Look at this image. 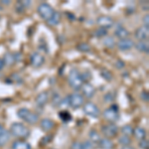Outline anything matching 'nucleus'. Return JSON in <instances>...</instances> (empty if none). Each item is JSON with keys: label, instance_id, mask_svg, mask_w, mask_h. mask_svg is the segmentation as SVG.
<instances>
[{"label": "nucleus", "instance_id": "1", "mask_svg": "<svg viewBox=\"0 0 149 149\" xmlns=\"http://www.w3.org/2000/svg\"><path fill=\"white\" fill-rule=\"evenodd\" d=\"M10 133L17 138H27L30 135V129L21 122H14L10 127Z\"/></svg>", "mask_w": 149, "mask_h": 149}, {"label": "nucleus", "instance_id": "2", "mask_svg": "<svg viewBox=\"0 0 149 149\" xmlns=\"http://www.w3.org/2000/svg\"><path fill=\"white\" fill-rule=\"evenodd\" d=\"M17 115L18 117L25 120L29 124H36L39 121V115L36 112L29 110L28 109H25V107H22V109H19L17 111Z\"/></svg>", "mask_w": 149, "mask_h": 149}, {"label": "nucleus", "instance_id": "3", "mask_svg": "<svg viewBox=\"0 0 149 149\" xmlns=\"http://www.w3.org/2000/svg\"><path fill=\"white\" fill-rule=\"evenodd\" d=\"M69 85L72 88H74V91L81 90V86L84 84V80L81 78V74L79 73L77 70H72L69 74Z\"/></svg>", "mask_w": 149, "mask_h": 149}, {"label": "nucleus", "instance_id": "4", "mask_svg": "<svg viewBox=\"0 0 149 149\" xmlns=\"http://www.w3.org/2000/svg\"><path fill=\"white\" fill-rule=\"evenodd\" d=\"M102 116L109 123H113L116 120H118L119 113H118V107H117V105H112V107L107 109L102 112Z\"/></svg>", "mask_w": 149, "mask_h": 149}, {"label": "nucleus", "instance_id": "5", "mask_svg": "<svg viewBox=\"0 0 149 149\" xmlns=\"http://www.w3.org/2000/svg\"><path fill=\"white\" fill-rule=\"evenodd\" d=\"M37 11L41 17L46 21L49 20V19L53 16V14L55 13L53 7L48 3H41L40 5L38 6Z\"/></svg>", "mask_w": 149, "mask_h": 149}, {"label": "nucleus", "instance_id": "6", "mask_svg": "<svg viewBox=\"0 0 149 149\" xmlns=\"http://www.w3.org/2000/svg\"><path fill=\"white\" fill-rule=\"evenodd\" d=\"M69 105L74 109H80L81 105H84L85 103V97L84 95H81V93H72L69 97Z\"/></svg>", "mask_w": 149, "mask_h": 149}, {"label": "nucleus", "instance_id": "7", "mask_svg": "<svg viewBox=\"0 0 149 149\" xmlns=\"http://www.w3.org/2000/svg\"><path fill=\"white\" fill-rule=\"evenodd\" d=\"M118 127L114 123H109L102 126V132L105 136V138H111L117 135L118 133Z\"/></svg>", "mask_w": 149, "mask_h": 149}, {"label": "nucleus", "instance_id": "8", "mask_svg": "<svg viewBox=\"0 0 149 149\" xmlns=\"http://www.w3.org/2000/svg\"><path fill=\"white\" fill-rule=\"evenodd\" d=\"M83 109L85 114L91 117H98L100 114V109L93 102H86L83 105Z\"/></svg>", "mask_w": 149, "mask_h": 149}, {"label": "nucleus", "instance_id": "9", "mask_svg": "<svg viewBox=\"0 0 149 149\" xmlns=\"http://www.w3.org/2000/svg\"><path fill=\"white\" fill-rule=\"evenodd\" d=\"M30 62L34 68H40L45 63V57L39 52H34L31 54Z\"/></svg>", "mask_w": 149, "mask_h": 149}, {"label": "nucleus", "instance_id": "10", "mask_svg": "<svg viewBox=\"0 0 149 149\" xmlns=\"http://www.w3.org/2000/svg\"><path fill=\"white\" fill-rule=\"evenodd\" d=\"M97 23L100 28H103L107 30V29H109L113 26L114 21L109 16H100V17L97 18Z\"/></svg>", "mask_w": 149, "mask_h": 149}, {"label": "nucleus", "instance_id": "11", "mask_svg": "<svg viewBox=\"0 0 149 149\" xmlns=\"http://www.w3.org/2000/svg\"><path fill=\"white\" fill-rule=\"evenodd\" d=\"M134 45L135 44H134L133 40L126 38V39L119 40L118 42H117L116 46L119 50H120V51H128V50H130L134 47Z\"/></svg>", "mask_w": 149, "mask_h": 149}, {"label": "nucleus", "instance_id": "12", "mask_svg": "<svg viewBox=\"0 0 149 149\" xmlns=\"http://www.w3.org/2000/svg\"><path fill=\"white\" fill-rule=\"evenodd\" d=\"M83 95L88 98H92L95 93V88L93 85H91L90 83H84L83 86L81 88Z\"/></svg>", "mask_w": 149, "mask_h": 149}, {"label": "nucleus", "instance_id": "13", "mask_svg": "<svg viewBox=\"0 0 149 149\" xmlns=\"http://www.w3.org/2000/svg\"><path fill=\"white\" fill-rule=\"evenodd\" d=\"M134 36L139 41H147L149 37V29L144 27V26H141L135 31Z\"/></svg>", "mask_w": 149, "mask_h": 149}, {"label": "nucleus", "instance_id": "14", "mask_svg": "<svg viewBox=\"0 0 149 149\" xmlns=\"http://www.w3.org/2000/svg\"><path fill=\"white\" fill-rule=\"evenodd\" d=\"M10 139V132L6 130L2 124H0V147L6 145Z\"/></svg>", "mask_w": 149, "mask_h": 149}, {"label": "nucleus", "instance_id": "15", "mask_svg": "<svg viewBox=\"0 0 149 149\" xmlns=\"http://www.w3.org/2000/svg\"><path fill=\"white\" fill-rule=\"evenodd\" d=\"M49 100V93L48 92H42L36 97V103L38 107H44Z\"/></svg>", "mask_w": 149, "mask_h": 149}, {"label": "nucleus", "instance_id": "16", "mask_svg": "<svg viewBox=\"0 0 149 149\" xmlns=\"http://www.w3.org/2000/svg\"><path fill=\"white\" fill-rule=\"evenodd\" d=\"M40 126L42 128L43 131L45 132H48L50 130H52L55 126V122L50 118H44L41 120V123H40Z\"/></svg>", "mask_w": 149, "mask_h": 149}, {"label": "nucleus", "instance_id": "17", "mask_svg": "<svg viewBox=\"0 0 149 149\" xmlns=\"http://www.w3.org/2000/svg\"><path fill=\"white\" fill-rule=\"evenodd\" d=\"M12 149H31V145L27 141L18 139L12 143Z\"/></svg>", "mask_w": 149, "mask_h": 149}, {"label": "nucleus", "instance_id": "18", "mask_svg": "<svg viewBox=\"0 0 149 149\" xmlns=\"http://www.w3.org/2000/svg\"><path fill=\"white\" fill-rule=\"evenodd\" d=\"M115 36L116 37H118L119 39L122 40V39H126V38H128L129 36V31L125 29L124 27H119L117 28L116 30H115Z\"/></svg>", "mask_w": 149, "mask_h": 149}, {"label": "nucleus", "instance_id": "19", "mask_svg": "<svg viewBox=\"0 0 149 149\" xmlns=\"http://www.w3.org/2000/svg\"><path fill=\"white\" fill-rule=\"evenodd\" d=\"M102 44H103V46L109 48V49H112V48L115 47L116 43H115V40L113 37H111V36H105L102 40Z\"/></svg>", "mask_w": 149, "mask_h": 149}, {"label": "nucleus", "instance_id": "20", "mask_svg": "<svg viewBox=\"0 0 149 149\" xmlns=\"http://www.w3.org/2000/svg\"><path fill=\"white\" fill-rule=\"evenodd\" d=\"M133 135L138 140H142L146 137V131L142 127H136L135 129H133Z\"/></svg>", "mask_w": 149, "mask_h": 149}, {"label": "nucleus", "instance_id": "21", "mask_svg": "<svg viewBox=\"0 0 149 149\" xmlns=\"http://www.w3.org/2000/svg\"><path fill=\"white\" fill-rule=\"evenodd\" d=\"M100 146L102 149H112L113 148V142L109 138H102L100 140Z\"/></svg>", "mask_w": 149, "mask_h": 149}, {"label": "nucleus", "instance_id": "22", "mask_svg": "<svg viewBox=\"0 0 149 149\" xmlns=\"http://www.w3.org/2000/svg\"><path fill=\"white\" fill-rule=\"evenodd\" d=\"M136 47V49L138 51L142 52V53H148L149 51V45L147 41H139L136 45H134Z\"/></svg>", "mask_w": 149, "mask_h": 149}, {"label": "nucleus", "instance_id": "23", "mask_svg": "<svg viewBox=\"0 0 149 149\" xmlns=\"http://www.w3.org/2000/svg\"><path fill=\"white\" fill-rule=\"evenodd\" d=\"M2 61H3L4 65H6V66H8V67L13 66L14 63H15V59H14L13 54H11V53H6V54L4 55Z\"/></svg>", "mask_w": 149, "mask_h": 149}, {"label": "nucleus", "instance_id": "24", "mask_svg": "<svg viewBox=\"0 0 149 149\" xmlns=\"http://www.w3.org/2000/svg\"><path fill=\"white\" fill-rule=\"evenodd\" d=\"M60 21H61V14H60L59 12H55L52 17L50 18L47 22L51 26H56L60 23Z\"/></svg>", "mask_w": 149, "mask_h": 149}, {"label": "nucleus", "instance_id": "25", "mask_svg": "<svg viewBox=\"0 0 149 149\" xmlns=\"http://www.w3.org/2000/svg\"><path fill=\"white\" fill-rule=\"evenodd\" d=\"M88 136H90V140L93 143L100 142V140L102 139L100 133H98L97 130H95V129H93V130H91L90 132H88Z\"/></svg>", "mask_w": 149, "mask_h": 149}, {"label": "nucleus", "instance_id": "26", "mask_svg": "<svg viewBox=\"0 0 149 149\" xmlns=\"http://www.w3.org/2000/svg\"><path fill=\"white\" fill-rule=\"evenodd\" d=\"M121 132L123 133V135H126V136L133 135V128H132L131 125L126 124V125L121 127Z\"/></svg>", "mask_w": 149, "mask_h": 149}, {"label": "nucleus", "instance_id": "27", "mask_svg": "<svg viewBox=\"0 0 149 149\" xmlns=\"http://www.w3.org/2000/svg\"><path fill=\"white\" fill-rule=\"evenodd\" d=\"M118 143L122 146H128L131 143V139L129 136L126 135H122L118 138Z\"/></svg>", "mask_w": 149, "mask_h": 149}, {"label": "nucleus", "instance_id": "28", "mask_svg": "<svg viewBox=\"0 0 149 149\" xmlns=\"http://www.w3.org/2000/svg\"><path fill=\"white\" fill-rule=\"evenodd\" d=\"M59 116H60V118H61L64 122L70 121V120L72 119V115L70 114V112H69V111H67V110H63V111L60 112V113H59Z\"/></svg>", "mask_w": 149, "mask_h": 149}, {"label": "nucleus", "instance_id": "29", "mask_svg": "<svg viewBox=\"0 0 149 149\" xmlns=\"http://www.w3.org/2000/svg\"><path fill=\"white\" fill-rule=\"evenodd\" d=\"M107 34V31L103 28H97V30L95 31V35L97 36V38H100V37H105Z\"/></svg>", "mask_w": 149, "mask_h": 149}, {"label": "nucleus", "instance_id": "30", "mask_svg": "<svg viewBox=\"0 0 149 149\" xmlns=\"http://www.w3.org/2000/svg\"><path fill=\"white\" fill-rule=\"evenodd\" d=\"M77 49L81 52H90L91 51V47L90 45L86 44V43H81V44H79L77 46Z\"/></svg>", "mask_w": 149, "mask_h": 149}, {"label": "nucleus", "instance_id": "31", "mask_svg": "<svg viewBox=\"0 0 149 149\" xmlns=\"http://www.w3.org/2000/svg\"><path fill=\"white\" fill-rule=\"evenodd\" d=\"M95 143L92 142L91 140H86L85 142H83V149H95Z\"/></svg>", "mask_w": 149, "mask_h": 149}, {"label": "nucleus", "instance_id": "32", "mask_svg": "<svg viewBox=\"0 0 149 149\" xmlns=\"http://www.w3.org/2000/svg\"><path fill=\"white\" fill-rule=\"evenodd\" d=\"M61 102H62V98L59 95H55L54 97H53V103H54L55 107L61 105Z\"/></svg>", "mask_w": 149, "mask_h": 149}, {"label": "nucleus", "instance_id": "33", "mask_svg": "<svg viewBox=\"0 0 149 149\" xmlns=\"http://www.w3.org/2000/svg\"><path fill=\"white\" fill-rule=\"evenodd\" d=\"M102 78L105 79L107 81H110V80H111V78H112L111 73H109V71H104V70L102 72Z\"/></svg>", "mask_w": 149, "mask_h": 149}, {"label": "nucleus", "instance_id": "34", "mask_svg": "<svg viewBox=\"0 0 149 149\" xmlns=\"http://www.w3.org/2000/svg\"><path fill=\"white\" fill-rule=\"evenodd\" d=\"M71 149H83V143L80 141H74L71 146Z\"/></svg>", "mask_w": 149, "mask_h": 149}, {"label": "nucleus", "instance_id": "35", "mask_svg": "<svg viewBox=\"0 0 149 149\" xmlns=\"http://www.w3.org/2000/svg\"><path fill=\"white\" fill-rule=\"evenodd\" d=\"M113 93L111 92L110 93H107V95H104V97H103V100H104V102H111V100H113Z\"/></svg>", "mask_w": 149, "mask_h": 149}, {"label": "nucleus", "instance_id": "36", "mask_svg": "<svg viewBox=\"0 0 149 149\" xmlns=\"http://www.w3.org/2000/svg\"><path fill=\"white\" fill-rule=\"evenodd\" d=\"M139 146H140L142 149H148V140L147 139H142V140H140V142H139Z\"/></svg>", "mask_w": 149, "mask_h": 149}, {"label": "nucleus", "instance_id": "37", "mask_svg": "<svg viewBox=\"0 0 149 149\" xmlns=\"http://www.w3.org/2000/svg\"><path fill=\"white\" fill-rule=\"evenodd\" d=\"M141 98H142L144 102H148V100H149V97H148V93H147V92H145V91H143V92L141 93Z\"/></svg>", "mask_w": 149, "mask_h": 149}, {"label": "nucleus", "instance_id": "38", "mask_svg": "<svg viewBox=\"0 0 149 149\" xmlns=\"http://www.w3.org/2000/svg\"><path fill=\"white\" fill-rule=\"evenodd\" d=\"M143 23H144V27H146V28H148L149 29V16L148 15H146V16H144V18H143Z\"/></svg>", "mask_w": 149, "mask_h": 149}, {"label": "nucleus", "instance_id": "39", "mask_svg": "<svg viewBox=\"0 0 149 149\" xmlns=\"http://www.w3.org/2000/svg\"><path fill=\"white\" fill-rule=\"evenodd\" d=\"M115 67H116L117 69H122V68H124V62H122V61H116V63H115Z\"/></svg>", "mask_w": 149, "mask_h": 149}, {"label": "nucleus", "instance_id": "40", "mask_svg": "<svg viewBox=\"0 0 149 149\" xmlns=\"http://www.w3.org/2000/svg\"><path fill=\"white\" fill-rule=\"evenodd\" d=\"M1 3L4 4V5H8V4H10V1L9 0H2Z\"/></svg>", "mask_w": 149, "mask_h": 149}, {"label": "nucleus", "instance_id": "41", "mask_svg": "<svg viewBox=\"0 0 149 149\" xmlns=\"http://www.w3.org/2000/svg\"><path fill=\"white\" fill-rule=\"evenodd\" d=\"M120 149H135V148L132 147V146H130V145H128V146H122Z\"/></svg>", "mask_w": 149, "mask_h": 149}, {"label": "nucleus", "instance_id": "42", "mask_svg": "<svg viewBox=\"0 0 149 149\" xmlns=\"http://www.w3.org/2000/svg\"><path fill=\"white\" fill-rule=\"evenodd\" d=\"M3 67H4V63H3V61H2V59H0V71L3 69Z\"/></svg>", "mask_w": 149, "mask_h": 149}]
</instances>
